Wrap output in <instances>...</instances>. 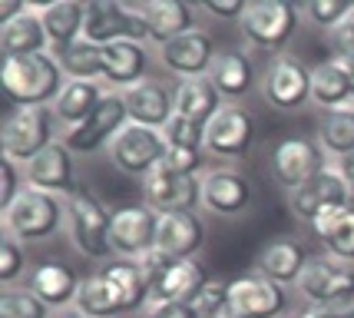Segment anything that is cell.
<instances>
[{"label":"cell","mask_w":354,"mask_h":318,"mask_svg":"<svg viewBox=\"0 0 354 318\" xmlns=\"http://www.w3.org/2000/svg\"><path fill=\"white\" fill-rule=\"evenodd\" d=\"M298 292L308 305L344 308L354 299V269L331 256H311L298 279Z\"/></svg>","instance_id":"7"},{"label":"cell","mask_w":354,"mask_h":318,"mask_svg":"<svg viewBox=\"0 0 354 318\" xmlns=\"http://www.w3.org/2000/svg\"><path fill=\"white\" fill-rule=\"evenodd\" d=\"M100 275L106 279V285L113 288V295H116V302H120V312L129 315V312H139L142 305L149 302V285H146V279L139 272L136 262H113L106 269H100Z\"/></svg>","instance_id":"34"},{"label":"cell","mask_w":354,"mask_h":318,"mask_svg":"<svg viewBox=\"0 0 354 318\" xmlns=\"http://www.w3.org/2000/svg\"><path fill=\"white\" fill-rule=\"evenodd\" d=\"M77 312H83L86 318H120V302H116V295H113V288L106 285V279L96 272L90 279H83V285H80V295L77 302H73Z\"/></svg>","instance_id":"37"},{"label":"cell","mask_w":354,"mask_h":318,"mask_svg":"<svg viewBox=\"0 0 354 318\" xmlns=\"http://www.w3.org/2000/svg\"><path fill=\"white\" fill-rule=\"evenodd\" d=\"M179 258L166 256V252H159V249H153V252H146V256L139 258V272H142V279H146V285H149V299H153V288L166 279V272H169L172 265H176Z\"/></svg>","instance_id":"44"},{"label":"cell","mask_w":354,"mask_h":318,"mask_svg":"<svg viewBox=\"0 0 354 318\" xmlns=\"http://www.w3.org/2000/svg\"><path fill=\"white\" fill-rule=\"evenodd\" d=\"M53 57L60 63L66 80H103V46L90 44L86 37H80L77 44L53 50Z\"/></svg>","instance_id":"35"},{"label":"cell","mask_w":354,"mask_h":318,"mask_svg":"<svg viewBox=\"0 0 354 318\" xmlns=\"http://www.w3.org/2000/svg\"><path fill=\"white\" fill-rule=\"evenodd\" d=\"M209 80H212V87L222 93V100L225 103H239L242 96L252 93L255 87V63L248 53H218L216 60H212V70H209Z\"/></svg>","instance_id":"28"},{"label":"cell","mask_w":354,"mask_h":318,"mask_svg":"<svg viewBox=\"0 0 354 318\" xmlns=\"http://www.w3.org/2000/svg\"><path fill=\"white\" fill-rule=\"evenodd\" d=\"M331 33V50H335V57H341V60H354V7L351 14L341 20Z\"/></svg>","instance_id":"46"},{"label":"cell","mask_w":354,"mask_h":318,"mask_svg":"<svg viewBox=\"0 0 354 318\" xmlns=\"http://www.w3.org/2000/svg\"><path fill=\"white\" fill-rule=\"evenodd\" d=\"M166 150H169V143L162 136V130L126 123L123 133L109 143V163L133 179H146L153 169H159Z\"/></svg>","instance_id":"6"},{"label":"cell","mask_w":354,"mask_h":318,"mask_svg":"<svg viewBox=\"0 0 354 318\" xmlns=\"http://www.w3.org/2000/svg\"><path fill=\"white\" fill-rule=\"evenodd\" d=\"M109 222H113V212H106V206L86 186H80L66 199V226H70V239H73V249L80 256L96 258V262L113 256Z\"/></svg>","instance_id":"4"},{"label":"cell","mask_w":354,"mask_h":318,"mask_svg":"<svg viewBox=\"0 0 354 318\" xmlns=\"http://www.w3.org/2000/svg\"><path fill=\"white\" fill-rule=\"evenodd\" d=\"M123 100L126 109H129V123L149 126V130H166L169 120L176 116L172 93L162 83H153V80H142L136 87L123 90Z\"/></svg>","instance_id":"23"},{"label":"cell","mask_w":354,"mask_h":318,"mask_svg":"<svg viewBox=\"0 0 354 318\" xmlns=\"http://www.w3.org/2000/svg\"><path fill=\"white\" fill-rule=\"evenodd\" d=\"M351 76H348V63L341 57H328L318 67H311V103L331 113V109L351 106Z\"/></svg>","instance_id":"25"},{"label":"cell","mask_w":354,"mask_h":318,"mask_svg":"<svg viewBox=\"0 0 354 318\" xmlns=\"http://www.w3.org/2000/svg\"><path fill=\"white\" fill-rule=\"evenodd\" d=\"M63 219H66V199L27 186L14 199V206L3 212V229L17 242H40L63 226Z\"/></svg>","instance_id":"3"},{"label":"cell","mask_w":354,"mask_h":318,"mask_svg":"<svg viewBox=\"0 0 354 318\" xmlns=\"http://www.w3.org/2000/svg\"><path fill=\"white\" fill-rule=\"evenodd\" d=\"M0 318H50V305H44L30 288H7L0 299Z\"/></svg>","instance_id":"38"},{"label":"cell","mask_w":354,"mask_h":318,"mask_svg":"<svg viewBox=\"0 0 354 318\" xmlns=\"http://www.w3.org/2000/svg\"><path fill=\"white\" fill-rule=\"evenodd\" d=\"M24 265H27L24 245L17 242V239H3L0 242V282L3 285H14L17 279L24 275Z\"/></svg>","instance_id":"43"},{"label":"cell","mask_w":354,"mask_h":318,"mask_svg":"<svg viewBox=\"0 0 354 318\" xmlns=\"http://www.w3.org/2000/svg\"><path fill=\"white\" fill-rule=\"evenodd\" d=\"M57 318H86V315H83V312H77V308H63Z\"/></svg>","instance_id":"52"},{"label":"cell","mask_w":354,"mask_h":318,"mask_svg":"<svg viewBox=\"0 0 354 318\" xmlns=\"http://www.w3.org/2000/svg\"><path fill=\"white\" fill-rule=\"evenodd\" d=\"M0 46H3V57H33V53H46L50 50L44 17H40V10L33 3L24 17H17V20L0 27Z\"/></svg>","instance_id":"33"},{"label":"cell","mask_w":354,"mask_h":318,"mask_svg":"<svg viewBox=\"0 0 354 318\" xmlns=\"http://www.w3.org/2000/svg\"><path fill=\"white\" fill-rule=\"evenodd\" d=\"M252 202V182L235 169L202 173V206L216 215H239Z\"/></svg>","instance_id":"19"},{"label":"cell","mask_w":354,"mask_h":318,"mask_svg":"<svg viewBox=\"0 0 354 318\" xmlns=\"http://www.w3.org/2000/svg\"><path fill=\"white\" fill-rule=\"evenodd\" d=\"M262 96L275 109H301L311 103V70L292 53H278L262 73Z\"/></svg>","instance_id":"14"},{"label":"cell","mask_w":354,"mask_h":318,"mask_svg":"<svg viewBox=\"0 0 354 318\" xmlns=\"http://www.w3.org/2000/svg\"><path fill=\"white\" fill-rule=\"evenodd\" d=\"M288 292L265 275H242L229 285V315L232 318H285Z\"/></svg>","instance_id":"13"},{"label":"cell","mask_w":354,"mask_h":318,"mask_svg":"<svg viewBox=\"0 0 354 318\" xmlns=\"http://www.w3.org/2000/svg\"><path fill=\"white\" fill-rule=\"evenodd\" d=\"M57 143V113L53 106H17L7 113L3 130H0V150L3 159L14 163H30L46 146Z\"/></svg>","instance_id":"2"},{"label":"cell","mask_w":354,"mask_h":318,"mask_svg":"<svg viewBox=\"0 0 354 318\" xmlns=\"http://www.w3.org/2000/svg\"><path fill=\"white\" fill-rule=\"evenodd\" d=\"M0 87L3 96L17 106H50L66 87V73L53 53H33V57H3L0 67Z\"/></svg>","instance_id":"1"},{"label":"cell","mask_w":354,"mask_h":318,"mask_svg":"<svg viewBox=\"0 0 354 318\" xmlns=\"http://www.w3.org/2000/svg\"><path fill=\"white\" fill-rule=\"evenodd\" d=\"M172 103H176V116H185V120L199 123V126H209V120L225 106V100L212 87L209 76H189V80H179V87L172 93Z\"/></svg>","instance_id":"27"},{"label":"cell","mask_w":354,"mask_h":318,"mask_svg":"<svg viewBox=\"0 0 354 318\" xmlns=\"http://www.w3.org/2000/svg\"><path fill=\"white\" fill-rule=\"evenodd\" d=\"M301 7H295L288 0H248L245 14H242V37L259 50L278 53L285 50L288 40L295 37Z\"/></svg>","instance_id":"5"},{"label":"cell","mask_w":354,"mask_h":318,"mask_svg":"<svg viewBox=\"0 0 354 318\" xmlns=\"http://www.w3.org/2000/svg\"><path fill=\"white\" fill-rule=\"evenodd\" d=\"M354 3H341V0H308L301 7V14L308 17L315 27H324V30H335L344 17L351 14Z\"/></svg>","instance_id":"40"},{"label":"cell","mask_w":354,"mask_h":318,"mask_svg":"<svg viewBox=\"0 0 354 318\" xmlns=\"http://www.w3.org/2000/svg\"><path fill=\"white\" fill-rule=\"evenodd\" d=\"M351 202H354V189L344 182V176L335 166H324L318 176H311L308 182L295 186L288 193V209L308 226L324 212L338 209V206H351Z\"/></svg>","instance_id":"10"},{"label":"cell","mask_w":354,"mask_h":318,"mask_svg":"<svg viewBox=\"0 0 354 318\" xmlns=\"http://www.w3.org/2000/svg\"><path fill=\"white\" fill-rule=\"evenodd\" d=\"M205 156L209 152L199 150V146H169L159 166L176 173V176H199L202 166H205Z\"/></svg>","instance_id":"39"},{"label":"cell","mask_w":354,"mask_h":318,"mask_svg":"<svg viewBox=\"0 0 354 318\" xmlns=\"http://www.w3.org/2000/svg\"><path fill=\"white\" fill-rule=\"evenodd\" d=\"M44 17V30L50 40V53L60 46L77 44L86 24V3L80 0H53V3H33Z\"/></svg>","instance_id":"26"},{"label":"cell","mask_w":354,"mask_h":318,"mask_svg":"<svg viewBox=\"0 0 354 318\" xmlns=\"http://www.w3.org/2000/svg\"><path fill=\"white\" fill-rule=\"evenodd\" d=\"M27 186L20 179V173H17V163L14 159H3V166H0V212H7L14 206V199L24 193Z\"/></svg>","instance_id":"45"},{"label":"cell","mask_w":354,"mask_h":318,"mask_svg":"<svg viewBox=\"0 0 354 318\" xmlns=\"http://www.w3.org/2000/svg\"><path fill=\"white\" fill-rule=\"evenodd\" d=\"M156 229H159V212L149 209L146 202L113 209V222H109L113 256H123L126 262H139L146 252L156 249Z\"/></svg>","instance_id":"12"},{"label":"cell","mask_w":354,"mask_h":318,"mask_svg":"<svg viewBox=\"0 0 354 318\" xmlns=\"http://www.w3.org/2000/svg\"><path fill=\"white\" fill-rule=\"evenodd\" d=\"M103 83L96 80H66L63 93L53 103V113H57V123H63L66 130H77L80 123H86L96 113V106L103 103Z\"/></svg>","instance_id":"30"},{"label":"cell","mask_w":354,"mask_h":318,"mask_svg":"<svg viewBox=\"0 0 354 318\" xmlns=\"http://www.w3.org/2000/svg\"><path fill=\"white\" fill-rule=\"evenodd\" d=\"M83 37L96 46H109L116 40L142 44V40H149V27L139 14V7H126V3H116V0H90Z\"/></svg>","instance_id":"8"},{"label":"cell","mask_w":354,"mask_h":318,"mask_svg":"<svg viewBox=\"0 0 354 318\" xmlns=\"http://www.w3.org/2000/svg\"><path fill=\"white\" fill-rule=\"evenodd\" d=\"M328 152L322 150L318 139H308V136H285L275 143L272 150V176H275L281 186H288L292 193L295 186L308 182L311 176H318L328 163H324Z\"/></svg>","instance_id":"15"},{"label":"cell","mask_w":354,"mask_h":318,"mask_svg":"<svg viewBox=\"0 0 354 318\" xmlns=\"http://www.w3.org/2000/svg\"><path fill=\"white\" fill-rule=\"evenodd\" d=\"M126 123H129V109H126L123 93L106 90L103 103L96 106V113H93L86 123H80L77 130H66V133H63V143H66L70 152L90 156V152H100L103 146L109 150V143L123 133Z\"/></svg>","instance_id":"9"},{"label":"cell","mask_w":354,"mask_h":318,"mask_svg":"<svg viewBox=\"0 0 354 318\" xmlns=\"http://www.w3.org/2000/svg\"><path fill=\"white\" fill-rule=\"evenodd\" d=\"M142 318H199V312H196V305L185 302H149Z\"/></svg>","instance_id":"48"},{"label":"cell","mask_w":354,"mask_h":318,"mask_svg":"<svg viewBox=\"0 0 354 318\" xmlns=\"http://www.w3.org/2000/svg\"><path fill=\"white\" fill-rule=\"evenodd\" d=\"M335 169H338L341 176H344V182L354 189V152H348V156H341L338 163H335Z\"/></svg>","instance_id":"51"},{"label":"cell","mask_w":354,"mask_h":318,"mask_svg":"<svg viewBox=\"0 0 354 318\" xmlns=\"http://www.w3.org/2000/svg\"><path fill=\"white\" fill-rule=\"evenodd\" d=\"M229 285L232 282H225V279H212V282L205 285V292L196 299V312H199V318L229 315Z\"/></svg>","instance_id":"41"},{"label":"cell","mask_w":354,"mask_h":318,"mask_svg":"<svg viewBox=\"0 0 354 318\" xmlns=\"http://www.w3.org/2000/svg\"><path fill=\"white\" fill-rule=\"evenodd\" d=\"M142 196L146 206L162 212H192L202 206V176H176L169 169H153L142 179Z\"/></svg>","instance_id":"16"},{"label":"cell","mask_w":354,"mask_h":318,"mask_svg":"<svg viewBox=\"0 0 354 318\" xmlns=\"http://www.w3.org/2000/svg\"><path fill=\"white\" fill-rule=\"evenodd\" d=\"M162 136H166L169 146H199V150H205V126L185 120V116H172L169 126L162 130Z\"/></svg>","instance_id":"42"},{"label":"cell","mask_w":354,"mask_h":318,"mask_svg":"<svg viewBox=\"0 0 354 318\" xmlns=\"http://www.w3.org/2000/svg\"><path fill=\"white\" fill-rule=\"evenodd\" d=\"M348 63V76H351V93H354V60H344Z\"/></svg>","instance_id":"53"},{"label":"cell","mask_w":354,"mask_h":318,"mask_svg":"<svg viewBox=\"0 0 354 318\" xmlns=\"http://www.w3.org/2000/svg\"><path fill=\"white\" fill-rule=\"evenodd\" d=\"M318 143L328 156H348L354 152V106H344V109H331L322 116V126H318Z\"/></svg>","instance_id":"36"},{"label":"cell","mask_w":354,"mask_h":318,"mask_svg":"<svg viewBox=\"0 0 354 318\" xmlns=\"http://www.w3.org/2000/svg\"><path fill=\"white\" fill-rule=\"evenodd\" d=\"M222 318H232V315H222Z\"/></svg>","instance_id":"54"},{"label":"cell","mask_w":354,"mask_h":318,"mask_svg":"<svg viewBox=\"0 0 354 318\" xmlns=\"http://www.w3.org/2000/svg\"><path fill=\"white\" fill-rule=\"evenodd\" d=\"M146 50L142 44H133V40H116V44L103 46V83L109 87H136L142 83V73H146Z\"/></svg>","instance_id":"32"},{"label":"cell","mask_w":354,"mask_h":318,"mask_svg":"<svg viewBox=\"0 0 354 318\" xmlns=\"http://www.w3.org/2000/svg\"><path fill=\"white\" fill-rule=\"evenodd\" d=\"M216 57H218L216 40L205 30H199V27L183 33V37H176V40H169L166 46H159L162 67H166L169 73L183 76V80H189V76H209Z\"/></svg>","instance_id":"18"},{"label":"cell","mask_w":354,"mask_h":318,"mask_svg":"<svg viewBox=\"0 0 354 318\" xmlns=\"http://www.w3.org/2000/svg\"><path fill=\"white\" fill-rule=\"evenodd\" d=\"M298 318H354V305H344V308H322V305H308Z\"/></svg>","instance_id":"49"},{"label":"cell","mask_w":354,"mask_h":318,"mask_svg":"<svg viewBox=\"0 0 354 318\" xmlns=\"http://www.w3.org/2000/svg\"><path fill=\"white\" fill-rule=\"evenodd\" d=\"M146 27H149V40L166 46L169 40L183 37V33L196 30V3L185 0H146L136 3Z\"/></svg>","instance_id":"22"},{"label":"cell","mask_w":354,"mask_h":318,"mask_svg":"<svg viewBox=\"0 0 354 318\" xmlns=\"http://www.w3.org/2000/svg\"><path fill=\"white\" fill-rule=\"evenodd\" d=\"M205 245V226L196 212H162L156 229V249L172 258H196Z\"/></svg>","instance_id":"20"},{"label":"cell","mask_w":354,"mask_h":318,"mask_svg":"<svg viewBox=\"0 0 354 318\" xmlns=\"http://www.w3.org/2000/svg\"><path fill=\"white\" fill-rule=\"evenodd\" d=\"M80 285H83V279H80V272L73 265H66V262H44V265H37L30 272V285L27 288L44 305H50V308H73Z\"/></svg>","instance_id":"24"},{"label":"cell","mask_w":354,"mask_h":318,"mask_svg":"<svg viewBox=\"0 0 354 318\" xmlns=\"http://www.w3.org/2000/svg\"><path fill=\"white\" fill-rule=\"evenodd\" d=\"M24 169H27V186L44 189V193H50V196L70 199L80 189L77 166H73V152L66 150L63 139H57L53 146H46V150L40 152L37 159H30Z\"/></svg>","instance_id":"17"},{"label":"cell","mask_w":354,"mask_h":318,"mask_svg":"<svg viewBox=\"0 0 354 318\" xmlns=\"http://www.w3.org/2000/svg\"><path fill=\"white\" fill-rule=\"evenodd\" d=\"M308 252L305 245L295 242V239H272L255 252V275H265L278 285H298V279L308 265Z\"/></svg>","instance_id":"21"},{"label":"cell","mask_w":354,"mask_h":318,"mask_svg":"<svg viewBox=\"0 0 354 318\" xmlns=\"http://www.w3.org/2000/svg\"><path fill=\"white\" fill-rule=\"evenodd\" d=\"M311 232L318 236V242L324 245V252L331 258H338L344 265L354 262V202L318 215L311 222Z\"/></svg>","instance_id":"29"},{"label":"cell","mask_w":354,"mask_h":318,"mask_svg":"<svg viewBox=\"0 0 354 318\" xmlns=\"http://www.w3.org/2000/svg\"><path fill=\"white\" fill-rule=\"evenodd\" d=\"M27 10H30V3H24V0H0V27L17 20V17H24Z\"/></svg>","instance_id":"50"},{"label":"cell","mask_w":354,"mask_h":318,"mask_svg":"<svg viewBox=\"0 0 354 318\" xmlns=\"http://www.w3.org/2000/svg\"><path fill=\"white\" fill-rule=\"evenodd\" d=\"M259 136L255 116L242 103H225L205 126V152L216 159H242Z\"/></svg>","instance_id":"11"},{"label":"cell","mask_w":354,"mask_h":318,"mask_svg":"<svg viewBox=\"0 0 354 318\" xmlns=\"http://www.w3.org/2000/svg\"><path fill=\"white\" fill-rule=\"evenodd\" d=\"M209 282H212V279L205 275V269H202L196 258H179L169 272H166V279L153 288V299H149V302H185V305H196V299L205 292V285H209Z\"/></svg>","instance_id":"31"},{"label":"cell","mask_w":354,"mask_h":318,"mask_svg":"<svg viewBox=\"0 0 354 318\" xmlns=\"http://www.w3.org/2000/svg\"><path fill=\"white\" fill-rule=\"evenodd\" d=\"M245 7V0H202L199 3V10H205L209 17H218V20H242Z\"/></svg>","instance_id":"47"}]
</instances>
